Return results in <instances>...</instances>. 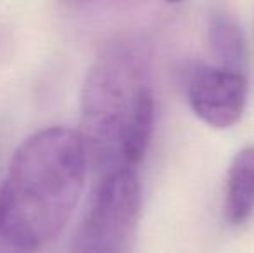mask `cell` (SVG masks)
Segmentation results:
<instances>
[{"instance_id":"cell-1","label":"cell","mask_w":254,"mask_h":253,"mask_svg":"<svg viewBox=\"0 0 254 253\" xmlns=\"http://www.w3.org/2000/svg\"><path fill=\"white\" fill-rule=\"evenodd\" d=\"M88 169L80 132L47 127L31 134L0 184V231L30 252L56 240L76 210Z\"/></svg>"},{"instance_id":"cell-2","label":"cell","mask_w":254,"mask_h":253,"mask_svg":"<svg viewBox=\"0 0 254 253\" xmlns=\"http://www.w3.org/2000/svg\"><path fill=\"white\" fill-rule=\"evenodd\" d=\"M154 118L156 101L140 58L127 45H111L81 88L80 135L99 177L137 170L151 144Z\"/></svg>"},{"instance_id":"cell-3","label":"cell","mask_w":254,"mask_h":253,"mask_svg":"<svg viewBox=\"0 0 254 253\" xmlns=\"http://www.w3.org/2000/svg\"><path fill=\"white\" fill-rule=\"evenodd\" d=\"M140 205L137 170L125 169L99 177L63 253H133Z\"/></svg>"},{"instance_id":"cell-4","label":"cell","mask_w":254,"mask_h":253,"mask_svg":"<svg viewBox=\"0 0 254 253\" xmlns=\"http://www.w3.org/2000/svg\"><path fill=\"white\" fill-rule=\"evenodd\" d=\"M192 111L214 128L232 127L241 120L248 101L244 73L220 66H199L187 84Z\"/></svg>"},{"instance_id":"cell-5","label":"cell","mask_w":254,"mask_h":253,"mask_svg":"<svg viewBox=\"0 0 254 253\" xmlns=\"http://www.w3.org/2000/svg\"><path fill=\"white\" fill-rule=\"evenodd\" d=\"M225 208L232 224H242L254 212V144L242 148L228 167Z\"/></svg>"},{"instance_id":"cell-6","label":"cell","mask_w":254,"mask_h":253,"mask_svg":"<svg viewBox=\"0 0 254 253\" xmlns=\"http://www.w3.org/2000/svg\"><path fill=\"white\" fill-rule=\"evenodd\" d=\"M207 33H209L211 51L216 58L218 66L244 73L248 64V47H246L244 31L237 19L232 14L216 10L209 17Z\"/></svg>"},{"instance_id":"cell-7","label":"cell","mask_w":254,"mask_h":253,"mask_svg":"<svg viewBox=\"0 0 254 253\" xmlns=\"http://www.w3.org/2000/svg\"><path fill=\"white\" fill-rule=\"evenodd\" d=\"M0 253H35V252H30L26 248L19 247V245H16L0 231Z\"/></svg>"}]
</instances>
